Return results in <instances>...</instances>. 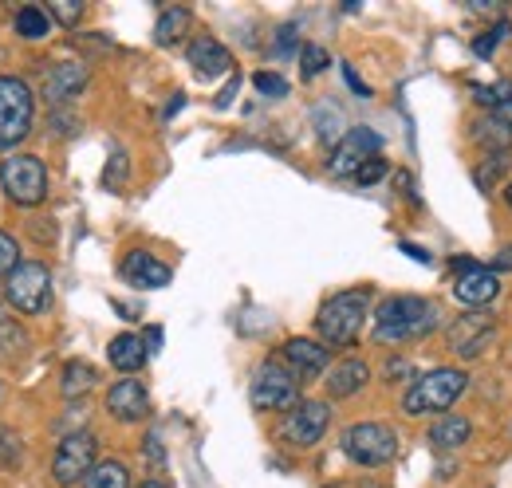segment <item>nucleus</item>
<instances>
[{
	"label": "nucleus",
	"instance_id": "obj_1",
	"mask_svg": "<svg viewBox=\"0 0 512 488\" xmlns=\"http://www.w3.org/2000/svg\"><path fill=\"white\" fill-rule=\"evenodd\" d=\"M442 323V307L422 296H390L375 311V343H410Z\"/></svg>",
	"mask_w": 512,
	"mask_h": 488
},
{
	"label": "nucleus",
	"instance_id": "obj_2",
	"mask_svg": "<svg viewBox=\"0 0 512 488\" xmlns=\"http://www.w3.org/2000/svg\"><path fill=\"white\" fill-rule=\"evenodd\" d=\"M465 390H469V374L461 366H438V370L414 378V386L402 394V414L406 418H426V414L442 418Z\"/></svg>",
	"mask_w": 512,
	"mask_h": 488
},
{
	"label": "nucleus",
	"instance_id": "obj_3",
	"mask_svg": "<svg viewBox=\"0 0 512 488\" xmlns=\"http://www.w3.org/2000/svg\"><path fill=\"white\" fill-rule=\"evenodd\" d=\"M367 311H371V288L335 292L316 315V331H320V339L327 347H355L359 335H363Z\"/></svg>",
	"mask_w": 512,
	"mask_h": 488
},
{
	"label": "nucleus",
	"instance_id": "obj_4",
	"mask_svg": "<svg viewBox=\"0 0 512 488\" xmlns=\"http://www.w3.org/2000/svg\"><path fill=\"white\" fill-rule=\"evenodd\" d=\"M36 99L20 75H0V150L20 146L32 134Z\"/></svg>",
	"mask_w": 512,
	"mask_h": 488
},
{
	"label": "nucleus",
	"instance_id": "obj_5",
	"mask_svg": "<svg viewBox=\"0 0 512 488\" xmlns=\"http://www.w3.org/2000/svg\"><path fill=\"white\" fill-rule=\"evenodd\" d=\"M0 185L12 205L36 209L48 197V166L36 154H12L0 162Z\"/></svg>",
	"mask_w": 512,
	"mask_h": 488
},
{
	"label": "nucleus",
	"instance_id": "obj_6",
	"mask_svg": "<svg viewBox=\"0 0 512 488\" xmlns=\"http://www.w3.org/2000/svg\"><path fill=\"white\" fill-rule=\"evenodd\" d=\"M347 461L363 465V469H379V465H390L398 457V433L383 422H355V426L343 429L339 437Z\"/></svg>",
	"mask_w": 512,
	"mask_h": 488
},
{
	"label": "nucleus",
	"instance_id": "obj_7",
	"mask_svg": "<svg viewBox=\"0 0 512 488\" xmlns=\"http://www.w3.org/2000/svg\"><path fill=\"white\" fill-rule=\"evenodd\" d=\"M4 300L20 315H44L52 307V272L40 260H24L8 280H4Z\"/></svg>",
	"mask_w": 512,
	"mask_h": 488
},
{
	"label": "nucleus",
	"instance_id": "obj_8",
	"mask_svg": "<svg viewBox=\"0 0 512 488\" xmlns=\"http://www.w3.org/2000/svg\"><path fill=\"white\" fill-rule=\"evenodd\" d=\"M249 398H253L256 410H276V414H288L296 410L304 398H300V378L280 363H260L253 374V386H249Z\"/></svg>",
	"mask_w": 512,
	"mask_h": 488
},
{
	"label": "nucleus",
	"instance_id": "obj_9",
	"mask_svg": "<svg viewBox=\"0 0 512 488\" xmlns=\"http://www.w3.org/2000/svg\"><path fill=\"white\" fill-rule=\"evenodd\" d=\"M95 465H99V441H95V433L75 429V433H67L64 441H60V449L52 457V481L60 488H75L79 481H87V473Z\"/></svg>",
	"mask_w": 512,
	"mask_h": 488
},
{
	"label": "nucleus",
	"instance_id": "obj_10",
	"mask_svg": "<svg viewBox=\"0 0 512 488\" xmlns=\"http://www.w3.org/2000/svg\"><path fill=\"white\" fill-rule=\"evenodd\" d=\"M327 426H331V406H327V402H316V398H308V402H300L296 410L284 414V422H280V429H276V437L288 441V445H296V449H312V445H320L323 441Z\"/></svg>",
	"mask_w": 512,
	"mask_h": 488
},
{
	"label": "nucleus",
	"instance_id": "obj_11",
	"mask_svg": "<svg viewBox=\"0 0 512 488\" xmlns=\"http://www.w3.org/2000/svg\"><path fill=\"white\" fill-rule=\"evenodd\" d=\"M379 150H383V138H379L371 126H355V130H347L343 142L331 150L327 174H335V178H355L371 158H379Z\"/></svg>",
	"mask_w": 512,
	"mask_h": 488
},
{
	"label": "nucleus",
	"instance_id": "obj_12",
	"mask_svg": "<svg viewBox=\"0 0 512 488\" xmlns=\"http://www.w3.org/2000/svg\"><path fill=\"white\" fill-rule=\"evenodd\" d=\"M497 296H501V276L485 264L461 268L457 280H453V300L465 307H489Z\"/></svg>",
	"mask_w": 512,
	"mask_h": 488
},
{
	"label": "nucleus",
	"instance_id": "obj_13",
	"mask_svg": "<svg viewBox=\"0 0 512 488\" xmlns=\"http://www.w3.org/2000/svg\"><path fill=\"white\" fill-rule=\"evenodd\" d=\"M493 331H497V323H493V315H461L453 327H449V347H453V355H461V359H477V355H485V347L493 343Z\"/></svg>",
	"mask_w": 512,
	"mask_h": 488
},
{
	"label": "nucleus",
	"instance_id": "obj_14",
	"mask_svg": "<svg viewBox=\"0 0 512 488\" xmlns=\"http://www.w3.org/2000/svg\"><path fill=\"white\" fill-rule=\"evenodd\" d=\"M107 414L123 426H134L150 414V390L138 382V378H123L107 390Z\"/></svg>",
	"mask_w": 512,
	"mask_h": 488
},
{
	"label": "nucleus",
	"instance_id": "obj_15",
	"mask_svg": "<svg viewBox=\"0 0 512 488\" xmlns=\"http://www.w3.org/2000/svg\"><path fill=\"white\" fill-rule=\"evenodd\" d=\"M87 79H91V71H87L83 60H60L44 71V95H48V103H56V107H60V103H71L75 95H83Z\"/></svg>",
	"mask_w": 512,
	"mask_h": 488
},
{
	"label": "nucleus",
	"instance_id": "obj_16",
	"mask_svg": "<svg viewBox=\"0 0 512 488\" xmlns=\"http://www.w3.org/2000/svg\"><path fill=\"white\" fill-rule=\"evenodd\" d=\"M119 276L127 280L130 288H166L170 280H174V272L158 260V256H150L146 248H134V252H127L123 256V264H119Z\"/></svg>",
	"mask_w": 512,
	"mask_h": 488
},
{
	"label": "nucleus",
	"instance_id": "obj_17",
	"mask_svg": "<svg viewBox=\"0 0 512 488\" xmlns=\"http://www.w3.org/2000/svg\"><path fill=\"white\" fill-rule=\"evenodd\" d=\"M280 355H284V363H288V370L296 378H320L323 370H327V363H331V347L316 343V339H304V335L288 339Z\"/></svg>",
	"mask_w": 512,
	"mask_h": 488
},
{
	"label": "nucleus",
	"instance_id": "obj_18",
	"mask_svg": "<svg viewBox=\"0 0 512 488\" xmlns=\"http://www.w3.org/2000/svg\"><path fill=\"white\" fill-rule=\"evenodd\" d=\"M186 60H190L193 75L217 79V75H225V71L233 67V52H229L217 36H197L190 48H186Z\"/></svg>",
	"mask_w": 512,
	"mask_h": 488
},
{
	"label": "nucleus",
	"instance_id": "obj_19",
	"mask_svg": "<svg viewBox=\"0 0 512 488\" xmlns=\"http://www.w3.org/2000/svg\"><path fill=\"white\" fill-rule=\"evenodd\" d=\"M190 28H193L190 8H186V4H170V8H162L158 20H154V44H158V48H174V44L186 40Z\"/></svg>",
	"mask_w": 512,
	"mask_h": 488
},
{
	"label": "nucleus",
	"instance_id": "obj_20",
	"mask_svg": "<svg viewBox=\"0 0 512 488\" xmlns=\"http://www.w3.org/2000/svg\"><path fill=\"white\" fill-rule=\"evenodd\" d=\"M367 382H371V366L363 363V359H343V363H335V370L327 374V394L331 398H351Z\"/></svg>",
	"mask_w": 512,
	"mask_h": 488
},
{
	"label": "nucleus",
	"instance_id": "obj_21",
	"mask_svg": "<svg viewBox=\"0 0 512 488\" xmlns=\"http://www.w3.org/2000/svg\"><path fill=\"white\" fill-rule=\"evenodd\" d=\"M469 437H473V422H469V418H461V414H442V418L430 426V433H426L430 449H438V453H453V449H461Z\"/></svg>",
	"mask_w": 512,
	"mask_h": 488
},
{
	"label": "nucleus",
	"instance_id": "obj_22",
	"mask_svg": "<svg viewBox=\"0 0 512 488\" xmlns=\"http://www.w3.org/2000/svg\"><path fill=\"white\" fill-rule=\"evenodd\" d=\"M473 142L485 150V154H509L512 150V126L501 115H485V119L473 122Z\"/></svg>",
	"mask_w": 512,
	"mask_h": 488
},
{
	"label": "nucleus",
	"instance_id": "obj_23",
	"mask_svg": "<svg viewBox=\"0 0 512 488\" xmlns=\"http://www.w3.org/2000/svg\"><path fill=\"white\" fill-rule=\"evenodd\" d=\"M146 355H150V347H146V339H138V335H115L111 339V347H107V359L111 366L119 370V374H134V370H142L146 363Z\"/></svg>",
	"mask_w": 512,
	"mask_h": 488
},
{
	"label": "nucleus",
	"instance_id": "obj_24",
	"mask_svg": "<svg viewBox=\"0 0 512 488\" xmlns=\"http://www.w3.org/2000/svg\"><path fill=\"white\" fill-rule=\"evenodd\" d=\"M12 28H16V36H20V40H44V36L56 28V20H52L48 4H20V8H16Z\"/></svg>",
	"mask_w": 512,
	"mask_h": 488
},
{
	"label": "nucleus",
	"instance_id": "obj_25",
	"mask_svg": "<svg viewBox=\"0 0 512 488\" xmlns=\"http://www.w3.org/2000/svg\"><path fill=\"white\" fill-rule=\"evenodd\" d=\"M83 488H130L127 465H123V461H115V457H103V461L87 473Z\"/></svg>",
	"mask_w": 512,
	"mask_h": 488
},
{
	"label": "nucleus",
	"instance_id": "obj_26",
	"mask_svg": "<svg viewBox=\"0 0 512 488\" xmlns=\"http://www.w3.org/2000/svg\"><path fill=\"white\" fill-rule=\"evenodd\" d=\"M473 99H477V107L501 115V111L512 103V79H497V83H481V87H473Z\"/></svg>",
	"mask_w": 512,
	"mask_h": 488
},
{
	"label": "nucleus",
	"instance_id": "obj_27",
	"mask_svg": "<svg viewBox=\"0 0 512 488\" xmlns=\"http://www.w3.org/2000/svg\"><path fill=\"white\" fill-rule=\"evenodd\" d=\"M99 382V374H95V366L87 363H67L64 366V398H79V394H87L91 386Z\"/></svg>",
	"mask_w": 512,
	"mask_h": 488
},
{
	"label": "nucleus",
	"instance_id": "obj_28",
	"mask_svg": "<svg viewBox=\"0 0 512 488\" xmlns=\"http://www.w3.org/2000/svg\"><path fill=\"white\" fill-rule=\"evenodd\" d=\"M316 134H320L327 146H339V142H343V115H339L331 103H320V107H316Z\"/></svg>",
	"mask_w": 512,
	"mask_h": 488
},
{
	"label": "nucleus",
	"instance_id": "obj_29",
	"mask_svg": "<svg viewBox=\"0 0 512 488\" xmlns=\"http://www.w3.org/2000/svg\"><path fill=\"white\" fill-rule=\"evenodd\" d=\"M24 343H28V335L20 331V323L0 307V359H12L16 351H24Z\"/></svg>",
	"mask_w": 512,
	"mask_h": 488
},
{
	"label": "nucleus",
	"instance_id": "obj_30",
	"mask_svg": "<svg viewBox=\"0 0 512 488\" xmlns=\"http://www.w3.org/2000/svg\"><path fill=\"white\" fill-rule=\"evenodd\" d=\"M512 166V154H489L477 170H473V182L481 185V189H493V185L505 178V170Z\"/></svg>",
	"mask_w": 512,
	"mask_h": 488
},
{
	"label": "nucleus",
	"instance_id": "obj_31",
	"mask_svg": "<svg viewBox=\"0 0 512 488\" xmlns=\"http://www.w3.org/2000/svg\"><path fill=\"white\" fill-rule=\"evenodd\" d=\"M512 32V24L509 20H497V28H489V32H481L477 40H473V56L477 60H493V52L501 48V40Z\"/></svg>",
	"mask_w": 512,
	"mask_h": 488
},
{
	"label": "nucleus",
	"instance_id": "obj_32",
	"mask_svg": "<svg viewBox=\"0 0 512 488\" xmlns=\"http://www.w3.org/2000/svg\"><path fill=\"white\" fill-rule=\"evenodd\" d=\"M327 63H331L327 48H320V44H304V52H300V71H304V79H316L320 71H327Z\"/></svg>",
	"mask_w": 512,
	"mask_h": 488
},
{
	"label": "nucleus",
	"instance_id": "obj_33",
	"mask_svg": "<svg viewBox=\"0 0 512 488\" xmlns=\"http://www.w3.org/2000/svg\"><path fill=\"white\" fill-rule=\"evenodd\" d=\"M127 174H130L127 150H115L111 162H107V170H103V185H107V189H123V185H127Z\"/></svg>",
	"mask_w": 512,
	"mask_h": 488
},
{
	"label": "nucleus",
	"instance_id": "obj_34",
	"mask_svg": "<svg viewBox=\"0 0 512 488\" xmlns=\"http://www.w3.org/2000/svg\"><path fill=\"white\" fill-rule=\"evenodd\" d=\"M253 87L264 95V99H284V95H288V79L276 75V71H256Z\"/></svg>",
	"mask_w": 512,
	"mask_h": 488
},
{
	"label": "nucleus",
	"instance_id": "obj_35",
	"mask_svg": "<svg viewBox=\"0 0 512 488\" xmlns=\"http://www.w3.org/2000/svg\"><path fill=\"white\" fill-rule=\"evenodd\" d=\"M20 264H24V260H20V244H16L12 233L0 229V276H12Z\"/></svg>",
	"mask_w": 512,
	"mask_h": 488
},
{
	"label": "nucleus",
	"instance_id": "obj_36",
	"mask_svg": "<svg viewBox=\"0 0 512 488\" xmlns=\"http://www.w3.org/2000/svg\"><path fill=\"white\" fill-rule=\"evenodd\" d=\"M48 12H52V20H60L64 28H75V24H79V16H83V4H67V0H52V4H48Z\"/></svg>",
	"mask_w": 512,
	"mask_h": 488
},
{
	"label": "nucleus",
	"instance_id": "obj_37",
	"mask_svg": "<svg viewBox=\"0 0 512 488\" xmlns=\"http://www.w3.org/2000/svg\"><path fill=\"white\" fill-rule=\"evenodd\" d=\"M386 174H390V170H386L383 158H371V162H367V166H363V170L355 174V182H359V185H379L386 178Z\"/></svg>",
	"mask_w": 512,
	"mask_h": 488
},
{
	"label": "nucleus",
	"instance_id": "obj_38",
	"mask_svg": "<svg viewBox=\"0 0 512 488\" xmlns=\"http://www.w3.org/2000/svg\"><path fill=\"white\" fill-rule=\"evenodd\" d=\"M276 52H280V56L304 52V48H300V40H296V24H284V28H280V36H276Z\"/></svg>",
	"mask_w": 512,
	"mask_h": 488
},
{
	"label": "nucleus",
	"instance_id": "obj_39",
	"mask_svg": "<svg viewBox=\"0 0 512 488\" xmlns=\"http://www.w3.org/2000/svg\"><path fill=\"white\" fill-rule=\"evenodd\" d=\"M343 79H347V87H351V91H355L359 99H371V87H367V83L359 79V71H355L351 63H343Z\"/></svg>",
	"mask_w": 512,
	"mask_h": 488
},
{
	"label": "nucleus",
	"instance_id": "obj_40",
	"mask_svg": "<svg viewBox=\"0 0 512 488\" xmlns=\"http://www.w3.org/2000/svg\"><path fill=\"white\" fill-rule=\"evenodd\" d=\"M489 268H493L497 276H501V272H512V244H505V248L493 256V264H489Z\"/></svg>",
	"mask_w": 512,
	"mask_h": 488
},
{
	"label": "nucleus",
	"instance_id": "obj_41",
	"mask_svg": "<svg viewBox=\"0 0 512 488\" xmlns=\"http://www.w3.org/2000/svg\"><path fill=\"white\" fill-rule=\"evenodd\" d=\"M465 8L477 12V16H505V4H481V0H469Z\"/></svg>",
	"mask_w": 512,
	"mask_h": 488
},
{
	"label": "nucleus",
	"instance_id": "obj_42",
	"mask_svg": "<svg viewBox=\"0 0 512 488\" xmlns=\"http://www.w3.org/2000/svg\"><path fill=\"white\" fill-rule=\"evenodd\" d=\"M398 248H402L410 260H418V264H434V256H430L426 248H418V244H398Z\"/></svg>",
	"mask_w": 512,
	"mask_h": 488
},
{
	"label": "nucleus",
	"instance_id": "obj_43",
	"mask_svg": "<svg viewBox=\"0 0 512 488\" xmlns=\"http://www.w3.org/2000/svg\"><path fill=\"white\" fill-rule=\"evenodd\" d=\"M410 374V363H402V359H390L386 363V378H406Z\"/></svg>",
	"mask_w": 512,
	"mask_h": 488
},
{
	"label": "nucleus",
	"instance_id": "obj_44",
	"mask_svg": "<svg viewBox=\"0 0 512 488\" xmlns=\"http://www.w3.org/2000/svg\"><path fill=\"white\" fill-rule=\"evenodd\" d=\"M237 87H241V79L233 75V83L225 87V95H217V107H229V103H233V95H237Z\"/></svg>",
	"mask_w": 512,
	"mask_h": 488
},
{
	"label": "nucleus",
	"instance_id": "obj_45",
	"mask_svg": "<svg viewBox=\"0 0 512 488\" xmlns=\"http://www.w3.org/2000/svg\"><path fill=\"white\" fill-rule=\"evenodd\" d=\"M146 449H150V457L162 465V445H158V433H150V437H146Z\"/></svg>",
	"mask_w": 512,
	"mask_h": 488
},
{
	"label": "nucleus",
	"instance_id": "obj_46",
	"mask_svg": "<svg viewBox=\"0 0 512 488\" xmlns=\"http://www.w3.org/2000/svg\"><path fill=\"white\" fill-rule=\"evenodd\" d=\"M359 488H390V485H383V481H371V477H367V481H359Z\"/></svg>",
	"mask_w": 512,
	"mask_h": 488
},
{
	"label": "nucleus",
	"instance_id": "obj_47",
	"mask_svg": "<svg viewBox=\"0 0 512 488\" xmlns=\"http://www.w3.org/2000/svg\"><path fill=\"white\" fill-rule=\"evenodd\" d=\"M138 488H170V485H166V481H142Z\"/></svg>",
	"mask_w": 512,
	"mask_h": 488
},
{
	"label": "nucleus",
	"instance_id": "obj_48",
	"mask_svg": "<svg viewBox=\"0 0 512 488\" xmlns=\"http://www.w3.org/2000/svg\"><path fill=\"white\" fill-rule=\"evenodd\" d=\"M501 119H505V122H509V126H512V103H509V107H505V111H501Z\"/></svg>",
	"mask_w": 512,
	"mask_h": 488
},
{
	"label": "nucleus",
	"instance_id": "obj_49",
	"mask_svg": "<svg viewBox=\"0 0 512 488\" xmlns=\"http://www.w3.org/2000/svg\"><path fill=\"white\" fill-rule=\"evenodd\" d=\"M505 205L512 209V185H505Z\"/></svg>",
	"mask_w": 512,
	"mask_h": 488
}]
</instances>
